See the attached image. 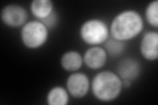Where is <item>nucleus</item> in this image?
I'll list each match as a JSON object with an SVG mask.
<instances>
[{
  "mask_svg": "<svg viewBox=\"0 0 158 105\" xmlns=\"http://www.w3.org/2000/svg\"><path fill=\"white\" fill-rule=\"evenodd\" d=\"M143 28L144 22L140 14L134 10H126L113 19L110 32L111 38L124 42L135 38Z\"/></svg>",
  "mask_w": 158,
  "mask_h": 105,
  "instance_id": "1",
  "label": "nucleus"
},
{
  "mask_svg": "<svg viewBox=\"0 0 158 105\" xmlns=\"http://www.w3.org/2000/svg\"><path fill=\"white\" fill-rule=\"evenodd\" d=\"M92 91L96 99L103 102H110L119 95L122 87V79L111 71H102L94 77Z\"/></svg>",
  "mask_w": 158,
  "mask_h": 105,
  "instance_id": "2",
  "label": "nucleus"
},
{
  "mask_svg": "<svg viewBox=\"0 0 158 105\" xmlns=\"http://www.w3.org/2000/svg\"><path fill=\"white\" fill-rule=\"evenodd\" d=\"M109 29L100 19L92 18L84 22L80 28V36L86 43L96 46L105 43L108 39Z\"/></svg>",
  "mask_w": 158,
  "mask_h": 105,
  "instance_id": "3",
  "label": "nucleus"
},
{
  "mask_svg": "<svg viewBox=\"0 0 158 105\" xmlns=\"http://www.w3.org/2000/svg\"><path fill=\"white\" fill-rule=\"evenodd\" d=\"M21 37L23 44L27 47L37 49L46 43L48 37V30L41 21H30L23 25Z\"/></svg>",
  "mask_w": 158,
  "mask_h": 105,
  "instance_id": "4",
  "label": "nucleus"
},
{
  "mask_svg": "<svg viewBox=\"0 0 158 105\" xmlns=\"http://www.w3.org/2000/svg\"><path fill=\"white\" fill-rule=\"evenodd\" d=\"M28 14L26 9L16 4L4 7L1 13L2 22L11 27H19L26 24Z\"/></svg>",
  "mask_w": 158,
  "mask_h": 105,
  "instance_id": "5",
  "label": "nucleus"
},
{
  "mask_svg": "<svg viewBox=\"0 0 158 105\" xmlns=\"http://www.w3.org/2000/svg\"><path fill=\"white\" fill-rule=\"evenodd\" d=\"M67 88L69 93L75 98H82L87 94L90 87V81L85 74L77 72L67 78Z\"/></svg>",
  "mask_w": 158,
  "mask_h": 105,
  "instance_id": "6",
  "label": "nucleus"
},
{
  "mask_svg": "<svg viewBox=\"0 0 158 105\" xmlns=\"http://www.w3.org/2000/svg\"><path fill=\"white\" fill-rule=\"evenodd\" d=\"M142 55L148 61H155L158 57V34L157 32H146L140 43Z\"/></svg>",
  "mask_w": 158,
  "mask_h": 105,
  "instance_id": "7",
  "label": "nucleus"
},
{
  "mask_svg": "<svg viewBox=\"0 0 158 105\" xmlns=\"http://www.w3.org/2000/svg\"><path fill=\"white\" fill-rule=\"evenodd\" d=\"M107 53L104 49L95 46L89 48L83 57V61L89 68L96 70L102 68L106 63Z\"/></svg>",
  "mask_w": 158,
  "mask_h": 105,
  "instance_id": "8",
  "label": "nucleus"
},
{
  "mask_svg": "<svg viewBox=\"0 0 158 105\" xmlns=\"http://www.w3.org/2000/svg\"><path fill=\"white\" fill-rule=\"evenodd\" d=\"M140 72V64L135 59L126 58L118 63L117 75L123 79L132 81L135 79Z\"/></svg>",
  "mask_w": 158,
  "mask_h": 105,
  "instance_id": "9",
  "label": "nucleus"
},
{
  "mask_svg": "<svg viewBox=\"0 0 158 105\" xmlns=\"http://www.w3.org/2000/svg\"><path fill=\"white\" fill-rule=\"evenodd\" d=\"M83 58L81 55L75 51H69L63 55L61 64L64 70L69 72H74L82 67Z\"/></svg>",
  "mask_w": 158,
  "mask_h": 105,
  "instance_id": "10",
  "label": "nucleus"
},
{
  "mask_svg": "<svg viewBox=\"0 0 158 105\" xmlns=\"http://www.w3.org/2000/svg\"><path fill=\"white\" fill-rule=\"evenodd\" d=\"M31 10L34 15L41 21L53 11V3L50 0H34L31 4Z\"/></svg>",
  "mask_w": 158,
  "mask_h": 105,
  "instance_id": "11",
  "label": "nucleus"
},
{
  "mask_svg": "<svg viewBox=\"0 0 158 105\" xmlns=\"http://www.w3.org/2000/svg\"><path fill=\"white\" fill-rule=\"evenodd\" d=\"M69 102L67 91L62 87L56 86L48 93L47 103L49 105H65Z\"/></svg>",
  "mask_w": 158,
  "mask_h": 105,
  "instance_id": "12",
  "label": "nucleus"
},
{
  "mask_svg": "<svg viewBox=\"0 0 158 105\" xmlns=\"http://www.w3.org/2000/svg\"><path fill=\"white\" fill-rule=\"evenodd\" d=\"M104 46L107 53L112 57L119 56L125 51V44L124 42L113 38L107 39Z\"/></svg>",
  "mask_w": 158,
  "mask_h": 105,
  "instance_id": "13",
  "label": "nucleus"
},
{
  "mask_svg": "<svg viewBox=\"0 0 158 105\" xmlns=\"http://www.w3.org/2000/svg\"><path fill=\"white\" fill-rule=\"evenodd\" d=\"M145 15L147 21L151 26L158 27V1L150 2L146 7Z\"/></svg>",
  "mask_w": 158,
  "mask_h": 105,
  "instance_id": "14",
  "label": "nucleus"
},
{
  "mask_svg": "<svg viewBox=\"0 0 158 105\" xmlns=\"http://www.w3.org/2000/svg\"><path fill=\"white\" fill-rule=\"evenodd\" d=\"M58 21V17L57 14L55 11H53L48 17L46 18L41 20V22L45 25L48 29L53 28Z\"/></svg>",
  "mask_w": 158,
  "mask_h": 105,
  "instance_id": "15",
  "label": "nucleus"
},
{
  "mask_svg": "<svg viewBox=\"0 0 158 105\" xmlns=\"http://www.w3.org/2000/svg\"><path fill=\"white\" fill-rule=\"evenodd\" d=\"M122 85H123V86H124L125 87L128 88L131 86V81L127 80V79H123Z\"/></svg>",
  "mask_w": 158,
  "mask_h": 105,
  "instance_id": "16",
  "label": "nucleus"
}]
</instances>
